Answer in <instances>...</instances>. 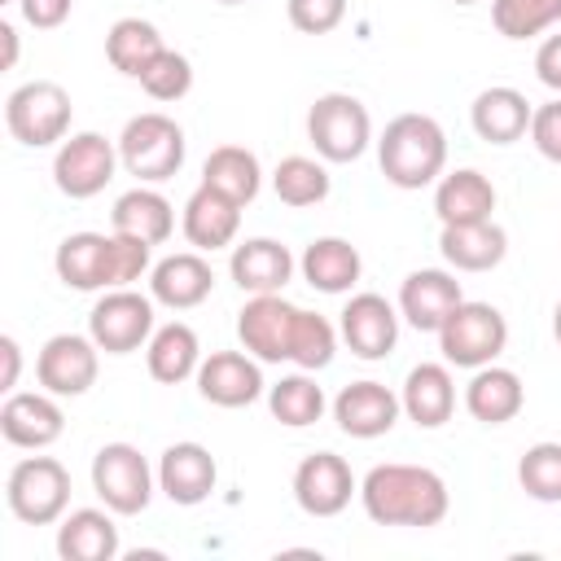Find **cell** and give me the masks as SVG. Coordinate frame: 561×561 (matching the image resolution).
Here are the masks:
<instances>
[{"label":"cell","mask_w":561,"mask_h":561,"mask_svg":"<svg viewBox=\"0 0 561 561\" xmlns=\"http://www.w3.org/2000/svg\"><path fill=\"white\" fill-rule=\"evenodd\" d=\"M359 504L377 526H416L430 530L447 517V482L425 465H373L359 482Z\"/></svg>","instance_id":"6da1fadb"},{"label":"cell","mask_w":561,"mask_h":561,"mask_svg":"<svg viewBox=\"0 0 561 561\" xmlns=\"http://www.w3.org/2000/svg\"><path fill=\"white\" fill-rule=\"evenodd\" d=\"M377 167L394 188H425L438 184L447 167V131L430 114H399L386 123L377 140Z\"/></svg>","instance_id":"7a4b0ae2"},{"label":"cell","mask_w":561,"mask_h":561,"mask_svg":"<svg viewBox=\"0 0 561 561\" xmlns=\"http://www.w3.org/2000/svg\"><path fill=\"white\" fill-rule=\"evenodd\" d=\"M184 127L162 114V110H145L136 118H127L123 136H118V162L127 175H136L140 184H162L184 167Z\"/></svg>","instance_id":"3957f363"},{"label":"cell","mask_w":561,"mask_h":561,"mask_svg":"<svg viewBox=\"0 0 561 561\" xmlns=\"http://www.w3.org/2000/svg\"><path fill=\"white\" fill-rule=\"evenodd\" d=\"M70 118H75L70 92L53 79H31V83L13 88L4 101V127L26 149L61 145L70 136Z\"/></svg>","instance_id":"277c9868"},{"label":"cell","mask_w":561,"mask_h":561,"mask_svg":"<svg viewBox=\"0 0 561 561\" xmlns=\"http://www.w3.org/2000/svg\"><path fill=\"white\" fill-rule=\"evenodd\" d=\"M9 513L26 526H53L70 508V473L53 456H22L4 482Z\"/></svg>","instance_id":"5b68a950"},{"label":"cell","mask_w":561,"mask_h":561,"mask_svg":"<svg viewBox=\"0 0 561 561\" xmlns=\"http://www.w3.org/2000/svg\"><path fill=\"white\" fill-rule=\"evenodd\" d=\"M307 140L324 162H355L373 145L368 105L351 92H324L307 110Z\"/></svg>","instance_id":"8992f818"},{"label":"cell","mask_w":561,"mask_h":561,"mask_svg":"<svg viewBox=\"0 0 561 561\" xmlns=\"http://www.w3.org/2000/svg\"><path fill=\"white\" fill-rule=\"evenodd\" d=\"M508 346V320L500 307L491 302H460L443 329H438V351L451 368H482V364H495L500 351Z\"/></svg>","instance_id":"52a82bcc"},{"label":"cell","mask_w":561,"mask_h":561,"mask_svg":"<svg viewBox=\"0 0 561 561\" xmlns=\"http://www.w3.org/2000/svg\"><path fill=\"white\" fill-rule=\"evenodd\" d=\"M153 482L158 469H149V460L140 456V447L131 443H105L92 456V491L101 495V504L118 517H136L149 508L153 500Z\"/></svg>","instance_id":"ba28073f"},{"label":"cell","mask_w":561,"mask_h":561,"mask_svg":"<svg viewBox=\"0 0 561 561\" xmlns=\"http://www.w3.org/2000/svg\"><path fill=\"white\" fill-rule=\"evenodd\" d=\"M153 294H136L131 285L105 289L88 311V333L105 355H131L153 337Z\"/></svg>","instance_id":"9c48e42d"},{"label":"cell","mask_w":561,"mask_h":561,"mask_svg":"<svg viewBox=\"0 0 561 561\" xmlns=\"http://www.w3.org/2000/svg\"><path fill=\"white\" fill-rule=\"evenodd\" d=\"M118 167L123 162L114 140H105L101 131H70L53 153V184L70 202H88L114 180Z\"/></svg>","instance_id":"30bf717a"},{"label":"cell","mask_w":561,"mask_h":561,"mask_svg":"<svg viewBox=\"0 0 561 561\" xmlns=\"http://www.w3.org/2000/svg\"><path fill=\"white\" fill-rule=\"evenodd\" d=\"M101 346L92 333H53L35 355V381L57 399H79L96 386Z\"/></svg>","instance_id":"8fae6325"},{"label":"cell","mask_w":561,"mask_h":561,"mask_svg":"<svg viewBox=\"0 0 561 561\" xmlns=\"http://www.w3.org/2000/svg\"><path fill=\"white\" fill-rule=\"evenodd\" d=\"M294 320L298 307L285 294H250L237 311V337L259 364H280L294 346Z\"/></svg>","instance_id":"7c38bea8"},{"label":"cell","mask_w":561,"mask_h":561,"mask_svg":"<svg viewBox=\"0 0 561 561\" xmlns=\"http://www.w3.org/2000/svg\"><path fill=\"white\" fill-rule=\"evenodd\" d=\"M351 495H359V482L351 465L337 451H311L294 469V500L307 517H337Z\"/></svg>","instance_id":"4fadbf2b"},{"label":"cell","mask_w":561,"mask_h":561,"mask_svg":"<svg viewBox=\"0 0 561 561\" xmlns=\"http://www.w3.org/2000/svg\"><path fill=\"white\" fill-rule=\"evenodd\" d=\"M0 434L9 447L44 451L66 434V412H61L57 394H48V390H35V394L13 390L0 403Z\"/></svg>","instance_id":"5bb4252c"},{"label":"cell","mask_w":561,"mask_h":561,"mask_svg":"<svg viewBox=\"0 0 561 561\" xmlns=\"http://www.w3.org/2000/svg\"><path fill=\"white\" fill-rule=\"evenodd\" d=\"M399 311L381 298V294H351V302L342 307V320H337V333H342V342L351 346V355H359V359H386L390 351H394V342H399Z\"/></svg>","instance_id":"9a60e30c"},{"label":"cell","mask_w":561,"mask_h":561,"mask_svg":"<svg viewBox=\"0 0 561 561\" xmlns=\"http://www.w3.org/2000/svg\"><path fill=\"white\" fill-rule=\"evenodd\" d=\"M193 381L197 394L215 408H250L263 394V368L250 351H210Z\"/></svg>","instance_id":"2e32d148"},{"label":"cell","mask_w":561,"mask_h":561,"mask_svg":"<svg viewBox=\"0 0 561 561\" xmlns=\"http://www.w3.org/2000/svg\"><path fill=\"white\" fill-rule=\"evenodd\" d=\"M465 302L460 280L443 267H416L403 276L399 285V316L416 329V333H438L443 320Z\"/></svg>","instance_id":"e0dca14e"},{"label":"cell","mask_w":561,"mask_h":561,"mask_svg":"<svg viewBox=\"0 0 561 561\" xmlns=\"http://www.w3.org/2000/svg\"><path fill=\"white\" fill-rule=\"evenodd\" d=\"M215 482H219V465L202 443H171L158 456V491L180 508L206 504Z\"/></svg>","instance_id":"ac0fdd59"},{"label":"cell","mask_w":561,"mask_h":561,"mask_svg":"<svg viewBox=\"0 0 561 561\" xmlns=\"http://www.w3.org/2000/svg\"><path fill=\"white\" fill-rule=\"evenodd\" d=\"M57 280L79 294L114 289V232H70L53 254Z\"/></svg>","instance_id":"d6986e66"},{"label":"cell","mask_w":561,"mask_h":561,"mask_svg":"<svg viewBox=\"0 0 561 561\" xmlns=\"http://www.w3.org/2000/svg\"><path fill=\"white\" fill-rule=\"evenodd\" d=\"M399 412H403L399 394L390 386H381V381H351L333 399V421L351 438H381V434H390Z\"/></svg>","instance_id":"ffe728a7"},{"label":"cell","mask_w":561,"mask_h":561,"mask_svg":"<svg viewBox=\"0 0 561 561\" xmlns=\"http://www.w3.org/2000/svg\"><path fill=\"white\" fill-rule=\"evenodd\" d=\"M210 289H215V272L202 259V250H180L149 267V294H153V302H162L171 311L202 307L210 298Z\"/></svg>","instance_id":"44dd1931"},{"label":"cell","mask_w":561,"mask_h":561,"mask_svg":"<svg viewBox=\"0 0 561 561\" xmlns=\"http://www.w3.org/2000/svg\"><path fill=\"white\" fill-rule=\"evenodd\" d=\"M294 254L285 241L276 237H250L241 245H232L228 254V276L237 280L241 294H280L294 276Z\"/></svg>","instance_id":"7402d4cb"},{"label":"cell","mask_w":561,"mask_h":561,"mask_svg":"<svg viewBox=\"0 0 561 561\" xmlns=\"http://www.w3.org/2000/svg\"><path fill=\"white\" fill-rule=\"evenodd\" d=\"M180 228H184V241L202 254H215L224 245L237 241V228H241V206L232 197H224L219 188L210 184H197L193 197L184 202V215H180Z\"/></svg>","instance_id":"603a6c76"},{"label":"cell","mask_w":561,"mask_h":561,"mask_svg":"<svg viewBox=\"0 0 561 561\" xmlns=\"http://www.w3.org/2000/svg\"><path fill=\"white\" fill-rule=\"evenodd\" d=\"M399 403L408 412L412 425L421 430H438L451 421L456 412V381H451V364H416L408 368L403 377V390H399Z\"/></svg>","instance_id":"cb8c5ba5"},{"label":"cell","mask_w":561,"mask_h":561,"mask_svg":"<svg viewBox=\"0 0 561 561\" xmlns=\"http://www.w3.org/2000/svg\"><path fill=\"white\" fill-rule=\"evenodd\" d=\"M530 114L535 105L526 101V92L508 88V83H495V88H482L469 105V123L478 131V140L486 145H513L530 131Z\"/></svg>","instance_id":"d4e9b609"},{"label":"cell","mask_w":561,"mask_h":561,"mask_svg":"<svg viewBox=\"0 0 561 561\" xmlns=\"http://www.w3.org/2000/svg\"><path fill=\"white\" fill-rule=\"evenodd\" d=\"M434 210L438 224H482L495 215V184L478 167H456L443 171L434 184Z\"/></svg>","instance_id":"484cf974"},{"label":"cell","mask_w":561,"mask_h":561,"mask_svg":"<svg viewBox=\"0 0 561 561\" xmlns=\"http://www.w3.org/2000/svg\"><path fill=\"white\" fill-rule=\"evenodd\" d=\"M118 513L110 508H75L57 522V557L61 561H114L118 557Z\"/></svg>","instance_id":"4316f807"},{"label":"cell","mask_w":561,"mask_h":561,"mask_svg":"<svg viewBox=\"0 0 561 561\" xmlns=\"http://www.w3.org/2000/svg\"><path fill=\"white\" fill-rule=\"evenodd\" d=\"M438 250H443L447 267H456V272H491L508 254V232L495 219H482V224H447L438 232Z\"/></svg>","instance_id":"83f0119b"},{"label":"cell","mask_w":561,"mask_h":561,"mask_svg":"<svg viewBox=\"0 0 561 561\" xmlns=\"http://www.w3.org/2000/svg\"><path fill=\"white\" fill-rule=\"evenodd\" d=\"M298 272L320 294H351L364 276V259L346 237H316V241H307Z\"/></svg>","instance_id":"f1b7e54d"},{"label":"cell","mask_w":561,"mask_h":561,"mask_svg":"<svg viewBox=\"0 0 561 561\" xmlns=\"http://www.w3.org/2000/svg\"><path fill=\"white\" fill-rule=\"evenodd\" d=\"M526 403V386L513 368H500V364H482L473 368L469 386H465V408L473 421L482 425H508Z\"/></svg>","instance_id":"f546056e"},{"label":"cell","mask_w":561,"mask_h":561,"mask_svg":"<svg viewBox=\"0 0 561 561\" xmlns=\"http://www.w3.org/2000/svg\"><path fill=\"white\" fill-rule=\"evenodd\" d=\"M145 364H149V377L162 381V386H180V381L197 377L202 342H197L193 324H184V320L158 324L153 337H149V346H145Z\"/></svg>","instance_id":"4dcf8cb0"},{"label":"cell","mask_w":561,"mask_h":561,"mask_svg":"<svg viewBox=\"0 0 561 561\" xmlns=\"http://www.w3.org/2000/svg\"><path fill=\"white\" fill-rule=\"evenodd\" d=\"M110 228H114V232H127V237H140V241H149V245H162V241L175 232V206H171L158 188L136 184V188H127V193L114 202Z\"/></svg>","instance_id":"1f68e13d"},{"label":"cell","mask_w":561,"mask_h":561,"mask_svg":"<svg viewBox=\"0 0 561 561\" xmlns=\"http://www.w3.org/2000/svg\"><path fill=\"white\" fill-rule=\"evenodd\" d=\"M202 184L219 188L237 206H250L259 197V188H263V167L245 145H219L202 162Z\"/></svg>","instance_id":"d6a6232c"},{"label":"cell","mask_w":561,"mask_h":561,"mask_svg":"<svg viewBox=\"0 0 561 561\" xmlns=\"http://www.w3.org/2000/svg\"><path fill=\"white\" fill-rule=\"evenodd\" d=\"M167 44H162V31L153 26V22H145V18H118L110 31H105V57H110V66L118 70V75H127V79H140L149 66H153V57L162 53Z\"/></svg>","instance_id":"836d02e7"},{"label":"cell","mask_w":561,"mask_h":561,"mask_svg":"<svg viewBox=\"0 0 561 561\" xmlns=\"http://www.w3.org/2000/svg\"><path fill=\"white\" fill-rule=\"evenodd\" d=\"M267 408H272V416H276L280 425L302 430V425H316V421L324 416V390L316 386L311 373L298 368V373L280 377L276 386H267Z\"/></svg>","instance_id":"e575fe53"},{"label":"cell","mask_w":561,"mask_h":561,"mask_svg":"<svg viewBox=\"0 0 561 561\" xmlns=\"http://www.w3.org/2000/svg\"><path fill=\"white\" fill-rule=\"evenodd\" d=\"M272 193H276L285 206H294V210L316 206V202L329 197V171H324V162H316V158H307V153H289V158H280L276 171H272Z\"/></svg>","instance_id":"d590c367"},{"label":"cell","mask_w":561,"mask_h":561,"mask_svg":"<svg viewBox=\"0 0 561 561\" xmlns=\"http://www.w3.org/2000/svg\"><path fill=\"white\" fill-rule=\"evenodd\" d=\"M491 22L504 39H530L561 22V0H491Z\"/></svg>","instance_id":"8d00e7d4"},{"label":"cell","mask_w":561,"mask_h":561,"mask_svg":"<svg viewBox=\"0 0 561 561\" xmlns=\"http://www.w3.org/2000/svg\"><path fill=\"white\" fill-rule=\"evenodd\" d=\"M337 329L320 316V311H302L298 307V320H294V346H289V364H298L302 373H316V368H329L333 364V351H337Z\"/></svg>","instance_id":"74e56055"},{"label":"cell","mask_w":561,"mask_h":561,"mask_svg":"<svg viewBox=\"0 0 561 561\" xmlns=\"http://www.w3.org/2000/svg\"><path fill=\"white\" fill-rule=\"evenodd\" d=\"M517 482L539 504H561V443H535L517 460Z\"/></svg>","instance_id":"f35d334b"},{"label":"cell","mask_w":561,"mask_h":561,"mask_svg":"<svg viewBox=\"0 0 561 561\" xmlns=\"http://www.w3.org/2000/svg\"><path fill=\"white\" fill-rule=\"evenodd\" d=\"M153 101H180V96H188V88H193V61L184 57V53H175V48H162L158 57H153V66L136 79Z\"/></svg>","instance_id":"ab89813d"},{"label":"cell","mask_w":561,"mask_h":561,"mask_svg":"<svg viewBox=\"0 0 561 561\" xmlns=\"http://www.w3.org/2000/svg\"><path fill=\"white\" fill-rule=\"evenodd\" d=\"M285 13L294 31L302 35H329L346 18V0H285Z\"/></svg>","instance_id":"60d3db41"},{"label":"cell","mask_w":561,"mask_h":561,"mask_svg":"<svg viewBox=\"0 0 561 561\" xmlns=\"http://www.w3.org/2000/svg\"><path fill=\"white\" fill-rule=\"evenodd\" d=\"M526 136H530V145H535L548 162L561 167V96L535 105V114H530V131H526Z\"/></svg>","instance_id":"b9f144b4"},{"label":"cell","mask_w":561,"mask_h":561,"mask_svg":"<svg viewBox=\"0 0 561 561\" xmlns=\"http://www.w3.org/2000/svg\"><path fill=\"white\" fill-rule=\"evenodd\" d=\"M18 9H22V18H26V26L53 31V26H61V22L70 18L75 0H18Z\"/></svg>","instance_id":"7bdbcfd3"},{"label":"cell","mask_w":561,"mask_h":561,"mask_svg":"<svg viewBox=\"0 0 561 561\" xmlns=\"http://www.w3.org/2000/svg\"><path fill=\"white\" fill-rule=\"evenodd\" d=\"M535 79L561 96V31L535 48Z\"/></svg>","instance_id":"ee69618b"},{"label":"cell","mask_w":561,"mask_h":561,"mask_svg":"<svg viewBox=\"0 0 561 561\" xmlns=\"http://www.w3.org/2000/svg\"><path fill=\"white\" fill-rule=\"evenodd\" d=\"M0 355H4V377H0V390H4V394H13L18 373H22V346H18V337H13V333H4V337H0Z\"/></svg>","instance_id":"f6af8a7d"},{"label":"cell","mask_w":561,"mask_h":561,"mask_svg":"<svg viewBox=\"0 0 561 561\" xmlns=\"http://www.w3.org/2000/svg\"><path fill=\"white\" fill-rule=\"evenodd\" d=\"M0 44H4V70H13V61H18V26L13 22H0Z\"/></svg>","instance_id":"bcb514c9"},{"label":"cell","mask_w":561,"mask_h":561,"mask_svg":"<svg viewBox=\"0 0 561 561\" xmlns=\"http://www.w3.org/2000/svg\"><path fill=\"white\" fill-rule=\"evenodd\" d=\"M552 337H557V346H561V302H557V311H552Z\"/></svg>","instance_id":"7dc6e473"},{"label":"cell","mask_w":561,"mask_h":561,"mask_svg":"<svg viewBox=\"0 0 561 561\" xmlns=\"http://www.w3.org/2000/svg\"><path fill=\"white\" fill-rule=\"evenodd\" d=\"M219 4H245V0H219Z\"/></svg>","instance_id":"c3c4849f"},{"label":"cell","mask_w":561,"mask_h":561,"mask_svg":"<svg viewBox=\"0 0 561 561\" xmlns=\"http://www.w3.org/2000/svg\"><path fill=\"white\" fill-rule=\"evenodd\" d=\"M451 4H478V0H451Z\"/></svg>","instance_id":"681fc988"},{"label":"cell","mask_w":561,"mask_h":561,"mask_svg":"<svg viewBox=\"0 0 561 561\" xmlns=\"http://www.w3.org/2000/svg\"><path fill=\"white\" fill-rule=\"evenodd\" d=\"M0 4H18V0H0Z\"/></svg>","instance_id":"f907efd6"}]
</instances>
